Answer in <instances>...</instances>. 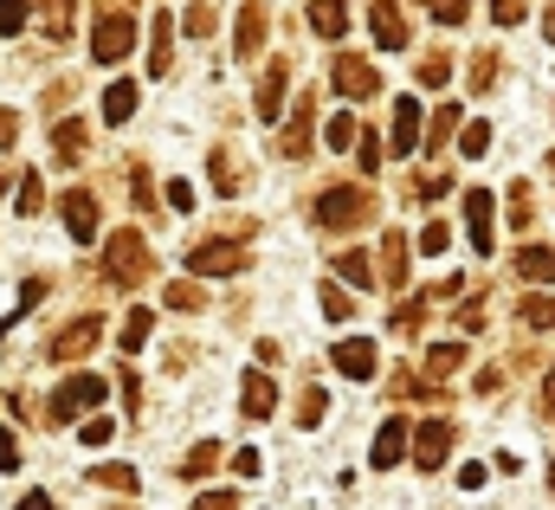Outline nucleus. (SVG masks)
<instances>
[{"label":"nucleus","mask_w":555,"mask_h":510,"mask_svg":"<svg viewBox=\"0 0 555 510\" xmlns=\"http://www.w3.org/2000/svg\"><path fill=\"white\" fill-rule=\"evenodd\" d=\"M382 284H395V291L408 284V240H401V233L382 240Z\"/></svg>","instance_id":"obj_21"},{"label":"nucleus","mask_w":555,"mask_h":510,"mask_svg":"<svg viewBox=\"0 0 555 510\" xmlns=\"http://www.w3.org/2000/svg\"><path fill=\"white\" fill-rule=\"evenodd\" d=\"M310 26H317V39H343L349 33V7L343 0H310Z\"/></svg>","instance_id":"obj_20"},{"label":"nucleus","mask_w":555,"mask_h":510,"mask_svg":"<svg viewBox=\"0 0 555 510\" xmlns=\"http://www.w3.org/2000/svg\"><path fill=\"white\" fill-rule=\"evenodd\" d=\"M517 271H524L530 284H555V253L550 246H524V253H517Z\"/></svg>","instance_id":"obj_24"},{"label":"nucleus","mask_w":555,"mask_h":510,"mask_svg":"<svg viewBox=\"0 0 555 510\" xmlns=\"http://www.w3.org/2000/svg\"><path fill=\"white\" fill-rule=\"evenodd\" d=\"M446 78H452V59L446 52H426L420 59V85H446Z\"/></svg>","instance_id":"obj_37"},{"label":"nucleus","mask_w":555,"mask_h":510,"mask_svg":"<svg viewBox=\"0 0 555 510\" xmlns=\"http://www.w3.org/2000/svg\"><path fill=\"white\" fill-rule=\"evenodd\" d=\"M323 400H330L323 387H304V394H297V420H304V426H323Z\"/></svg>","instance_id":"obj_34"},{"label":"nucleus","mask_w":555,"mask_h":510,"mask_svg":"<svg viewBox=\"0 0 555 510\" xmlns=\"http://www.w3.org/2000/svg\"><path fill=\"white\" fill-rule=\"evenodd\" d=\"M446 452H452V420H426V426L414 433V459L426 466V472H439Z\"/></svg>","instance_id":"obj_10"},{"label":"nucleus","mask_w":555,"mask_h":510,"mask_svg":"<svg viewBox=\"0 0 555 510\" xmlns=\"http://www.w3.org/2000/svg\"><path fill=\"white\" fill-rule=\"evenodd\" d=\"M39 297H46V278H26V284H20V310H33ZM20 310H13V317H20ZM13 317H7L0 330H13Z\"/></svg>","instance_id":"obj_44"},{"label":"nucleus","mask_w":555,"mask_h":510,"mask_svg":"<svg viewBox=\"0 0 555 510\" xmlns=\"http://www.w3.org/2000/svg\"><path fill=\"white\" fill-rule=\"evenodd\" d=\"M530 220H537V207H530V181H517V188H511V227L530 233Z\"/></svg>","instance_id":"obj_31"},{"label":"nucleus","mask_w":555,"mask_h":510,"mask_svg":"<svg viewBox=\"0 0 555 510\" xmlns=\"http://www.w3.org/2000/svg\"><path fill=\"white\" fill-rule=\"evenodd\" d=\"M491 78H498V59H491V52H478V59H472V85H478V91H485V85H491Z\"/></svg>","instance_id":"obj_49"},{"label":"nucleus","mask_w":555,"mask_h":510,"mask_svg":"<svg viewBox=\"0 0 555 510\" xmlns=\"http://www.w3.org/2000/svg\"><path fill=\"white\" fill-rule=\"evenodd\" d=\"M336 369H343L349 382H369V375H375V343H369V336H343V343H336Z\"/></svg>","instance_id":"obj_12"},{"label":"nucleus","mask_w":555,"mask_h":510,"mask_svg":"<svg viewBox=\"0 0 555 510\" xmlns=\"http://www.w3.org/2000/svg\"><path fill=\"white\" fill-rule=\"evenodd\" d=\"M446 246H452V227H446V220H426V227H420V253L439 258Z\"/></svg>","instance_id":"obj_33"},{"label":"nucleus","mask_w":555,"mask_h":510,"mask_svg":"<svg viewBox=\"0 0 555 510\" xmlns=\"http://www.w3.org/2000/svg\"><path fill=\"white\" fill-rule=\"evenodd\" d=\"M375 214V201L362 194V188H323V201H317V220L323 227H356V220H369Z\"/></svg>","instance_id":"obj_3"},{"label":"nucleus","mask_w":555,"mask_h":510,"mask_svg":"<svg viewBox=\"0 0 555 510\" xmlns=\"http://www.w3.org/2000/svg\"><path fill=\"white\" fill-rule=\"evenodd\" d=\"M310 117H317V104H310V98H297V111H291V124H284V155H291V162H304V155H310Z\"/></svg>","instance_id":"obj_17"},{"label":"nucleus","mask_w":555,"mask_h":510,"mask_svg":"<svg viewBox=\"0 0 555 510\" xmlns=\"http://www.w3.org/2000/svg\"><path fill=\"white\" fill-rule=\"evenodd\" d=\"M426 304H433V297H408V304L395 310V330H420V317H426Z\"/></svg>","instance_id":"obj_43"},{"label":"nucleus","mask_w":555,"mask_h":510,"mask_svg":"<svg viewBox=\"0 0 555 510\" xmlns=\"http://www.w3.org/2000/svg\"><path fill=\"white\" fill-rule=\"evenodd\" d=\"M459 136H465V142H459L465 155H485V149H491V124H465Z\"/></svg>","instance_id":"obj_42"},{"label":"nucleus","mask_w":555,"mask_h":510,"mask_svg":"<svg viewBox=\"0 0 555 510\" xmlns=\"http://www.w3.org/2000/svg\"><path fill=\"white\" fill-rule=\"evenodd\" d=\"M543 33H550V39H555V7H550V13H543Z\"/></svg>","instance_id":"obj_61"},{"label":"nucleus","mask_w":555,"mask_h":510,"mask_svg":"<svg viewBox=\"0 0 555 510\" xmlns=\"http://www.w3.org/2000/svg\"><path fill=\"white\" fill-rule=\"evenodd\" d=\"M111 433H117V426H111V420H104V413H91V420H85V446H104V439H111Z\"/></svg>","instance_id":"obj_51"},{"label":"nucleus","mask_w":555,"mask_h":510,"mask_svg":"<svg viewBox=\"0 0 555 510\" xmlns=\"http://www.w3.org/2000/svg\"><path fill=\"white\" fill-rule=\"evenodd\" d=\"M65 233H72V246H91L98 240V194H85V188L65 194Z\"/></svg>","instance_id":"obj_8"},{"label":"nucleus","mask_w":555,"mask_h":510,"mask_svg":"<svg viewBox=\"0 0 555 510\" xmlns=\"http://www.w3.org/2000/svg\"><path fill=\"white\" fill-rule=\"evenodd\" d=\"M240 400H246V413H253V420H266V413L278 407V387H272V375H266V369H253V375L240 382Z\"/></svg>","instance_id":"obj_18"},{"label":"nucleus","mask_w":555,"mask_h":510,"mask_svg":"<svg viewBox=\"0 0 555 510\" xmlns=\"http://www.w3.org/2000/svg\"><path fill=\"white\" fill-rule=\"evenodd\" d=\"M330 85H336L343 98H375V91H382L375 65H369V59H356V52H343V59L330 65Z\"/></svg>","instance_id":"obj_5"},{"label":"nucleus","mask_w":555,"mask_h":510,"mask_svg":"<svg viewBox=\"0 0 555 510\" xmlns=\"http://www.w3.org/2000/svg\"><path fill=\"white\" fill-rule=\"evenodd\" d=\"M465 233H472V246H478V253H491V233H498V201H491L485 188H472V194H465Z\"/></svg>","instance_id":"obj_9"},{"label":"nucleus","mask_w":555,"mask_h":510,"mask_svg":"<svg viewBox=\"0 0 555 510\" xmlns=\"http://www.w3.org/2000/svg\"><path fill=\"white\" fill-rule=\"evenodd\" d=\"M155 46H149V72L155 78H168L175 72V13H155V33H149Z\"/></svg>","instance_id":"obj_15"},{"label":"nucleus","mask_w":555,"mask_h":510,"mask_svg":"<svg viewBox=\"0 0 555 510\" xmlns=\"http://www.w3.org/2000/svg\"><path fill=\"white\" fill-rule=\"evenodd\" d=\"M284 85H291V65H284V59H278V65H266V85H259V104H253V111H259L266 124H278V104H284Z\"/></svg>","instance_id":"obj_19"},{"label":"nucleus","mask_w":555,"mask_h":510,"mask_svg":"<svg viewBox=\"0 0 555 510\" xmlns=\"http://www.w3.org/2000/svg\"><path fill=\"white\" fill-rule=\"evenodd\" d=\"M162 194H168V207H175V214H194V188H188V181H168Z\"/></svg>","instance_id":"obj_48"},{"label":"nucleus","mask_w":555,"mask_h":510,"mask_svg":"<svg viewBox=\"0 0 555 510\" xmlns=\"http://www.w3.org/2000/svg\"><path fill=\"white\" fill-rule=\"evenodd\" d=\"M207 175H214V188H240V162H233L227 149H214V155H207Z\"/></svg>","instance_id":"obj_30"},{"label":"nucleus","mask_w":555,"mask_h":510,"mask_svg":"<svg viewBox=\"0 0 555 510\" xmlns=\"http://www.w3.org/2000/svg\"><path fill=\"white\" fill-rule=\"evenodd\" d=\"M194 510H240V498H233V492H201Z\"/></svg>","instance_id":"obj_53"},{"label":"nucleus","mask_w":555,"mask_h":510,"mask_svg":"<svg viewBox=\"0 0 555 510\" xmlns=\"http://www.w3.org/2000/svg\"><path fill=\"white\" fill-rule=\"evenodd\" d=\"M446 188H452V175H420V181H414L420 201H433V194H446Z\"/></svg>","instance_id":"obj_54"},{"label":"nucleus","mask_w":555,"mask_h":510,"mask_svg":"<svg viewBox=\"0 0 555 510\" xmlns=\"http://www.w3.org/2000/svg\"><path fill=\"white\" fill-rule=\"evenodd\" d=\"M72 13H78V0H46V13H39L46 20V39H65L72 33Z\"/></svg>","instance_id":"obj_27"},{"label":"nucleus","mask_w":555,"mask_h":510,"mask_svg":"<svg viewBox=\"0 0 555 510\" xmlns=\"http://www.w3.org/2000/svg\"><path fill=\"white\" fill-rule=\"evenodd\" d=\"M130 46H137V20H130V13H117V7H111V13H98V33H91V59H98V65H117Z\"/></svg>","instance_id":"obj_2"},{"label":"nucleus","mask_w":555,"mask_h":510,"mask_svg":"<svg viewBox=\"0 0 555 510\" xmlns=\"http://www.w3.org/2000/svg\"><path fill=\"white\" fill-rule=\"evenodd\" d=\"M26 26V0H0V39H20Z\"/></svg>","instance_id":"obj_39"},{"label":"nucleus","mask_w":555,"mask_h":510,"mask_svg":"<svg viewBox=\"0 0 555 510\" xmlns=\"http://www.w3.org/2000/svg\"><path fill=\"white\" fill-rule=\"evenodd\" d=\"M524 323L530 330H555V297H530L524 304Z\"/></svg>","instance_id":"obj_36"},{"label":"nucleus","mask_w":555,"mask_h":510,"mask_svg":"<svg viewBox=\"0 0 555 510\" xmlns=\"http://www.w3.org/2000/svg\"><path fill=\"white\" fill-rule=\"evenodd\" d=\"M550 485H555V466H550Z\"/></svg>","instance_id":"obj_63"},{"label":"nucleus","mask_w":555,"mask_h":510,"mask_svg":"<svg viewBox=\"0 0 555 510\" xmlns=\"http://www.w3.org/2000/svg\"><path fill=\"white\" fill-rule=\"evenodd\" d=\"M52 155H59V162H78V155H85V124H78V117H59V124H52Z\"/></svg>","instance_id":"obj_22"},{"label":"nucleus","mask_w":555,"mask_h":510,"mask_svg":"<svg viewBox=\"0 0 555 510\" xmlns=\"http://www.w3.org/2000/svg\"><path fill=\"white\" fill-rule=\"evenodd\" d=\"M214 466H220V439H201V446L181 459V472H188V479H207Z\"/></svg>","instance_id":"obj_26"},{"label":"nucleus","mask_w":555,"mask_h":510,"mask_svg":"<svg viewBox=\"0 0 555 510\" xmlns=\"http://www.w3.org/2000/svg\"><path fill=\"white\" fill-rule=\"evenodd\" d=\"M240 265H246V253L227 246V240H194L188 246V271H201V278H233Z\"/></svg>","instance_id":"obj_4"},{"label":"nucleus","mask_w":555,"mask_h":510,"mask_svg":"<svg viewBox=\"0 0 555 510\" xmlns=\"http://www.w3.org/2000/svg\"><path fill=\"white\" fill-rule=\"evenodd\" d=\"M369 26H375V39H382L388 52H401V46H408V20H401V0H375Z\"/></svg>","instance_id":"obj_13"},{"label":"nucleus","mask_w":555,"mask_h":510,"mask_svg":"<svg viewBox=\"0 0 555 510\" xmlns=\"http://www.w3.org/2000/svg\"><path fill=\"white\" fill-rule=\"evenodd\" d=\"M356 142H362V168L375 175V168H382V155H388V149H382V136H356Z\"/></svg>","instance_id":"obj_50"},{"label":"nucleus","mask_w":555,"mask_h":510,"mask_svg":"<svg viewBox=\"0 0 555 510\" xmlns=\"http://www.w3.org/2000/svg\"><path fill=\"white\" fill-rule=\"evenodd\" d=\"M426 13H433L439 26H459V20L472 13V0H426Z\"/></svg>","instance_id":"obj_40"},{"label":"nucleus","mask_w":555,"mask_h":510,"mask_svg":"<svg viewBox=\"0 0 555 510\" xmlns=\"http://www.w3.org/2000/svg\"><path fill=\"white\" fill-rule=\"evenodd\" d=\"M452 129H459V104H439V111H433V129H426V142H446Z\"/></svg>","instance_id":"obj_41"},{"label":"nucleus","mask_w":555,"mask_h":510,"mask_svg":"<svg viewBox=\"0 0 555 510\" xmlns=\"http://www.w3.org/2000/svg\"><path fill=\"white\" fill-rule=\"evenodd\" d=\"M336 271H343L349 284H369V278H375V265H369V253H343V258H336Z\"/></svg>","instance_id":"obj_35"},{"label":"nucleus","mask_w":555,"mask_h":510,"mask_svg":"<svg viewBox=\"0 0 555 510\" xmlns=\"http://www.w3.org/2000/svg\"><path fill=\"white\" fill-rule=\"evenodd\" d=\"M459 362H465V349H459V343H433V349H426V375H433V382H439V375H452Z\"/></svg>","instance_id":"obj_25"},{"label":"nucleus","mask_w":555,"mask_h":510,"mask_svg":"<svg viewBox=\"0 0 555 510\" xmlns=\"http://www.w3.org/2000/svg\"><path fill=\"white\" fill-rule=\"evenodd\" d=\"M233 472L240 479H259V452H233Z\"/></svg>","instance_id":"obj_57"},{"label":"nucleus","mask_w":555,"mask_h":510,"mask_svg":"<svg viewBox=\"0 0 555 510\" xmlns=\"http://www.w3.org/2000/svg\"><path fill=\"white\" fill-rule=\"evenodd\" d=\"M13 510H52V498H46V492H26V498H20Z\"/></svg>","instance_id":"obj_59"},{"label":"nucleus","mask_w":555,"mask_h":510,"mask_svg":"<svg viewBox=\"0 0 555 510\" xmlns=\"http://www.w3.org/2000/svg\"><path fill=\"white\" fill-rule=\"evenodd\" d=\"M369 459H375L382 472H388V466H401V459H408V420H382V433H375V452H369Z\"/></svg>","instance_id":"obj_16"},{"label":"nucleus","mask_w":555,"mask_h":510,"mask_svg":"<svg viewBox=\"0 0 555 510\" xmlns=\"http://www.w3.org/2000/svg\"><path fill=\"white\" fill-rule=\"evenodd\" d=\"M0 472H20V433H0Z\"/></svg>","instance_id":"obj_52"},{"label":"nucleus","mask_w":555,"mask_h":510,"mask_svg":"<svg viewBox=\"0 0 555 510\" xmlns=\"http://www.w3.org/2000/svg\"><path fill=\"white\" fill-rule=\"evenodd\" d=\"M149 330H155V317L137 304V310L124 317V349H142V343H149Z\"/></svg>","instance_id":"obj_32"},{"label":"nucleus","mask_w":555,"mask_h":510,"mask_svg":"<svg viewBox=\"0 0 555 510\" xmlns=\"http://www.w3.org/2000/svg\"><path fill=\"white\" fill-rule=\"evenodd\" d=\"M91 479H98L104 492H124V498H130V492H137V485H142V479H137V466H98Z\"/></svg>","instance_id":"obj_28"},{"label":"nucleus","mask_w":555,"mask_h":510,"mask_svg":"<svg viewBox=\"0 0 555 510\" xmlns=\"http://www.w3.org/2000/svg\"><path fill=\"white\" fill-rule=\"evenodd\" d=\"M356 136H362V129H356V117H349V111H336V117H330V129H323V142H330V149H356Z\"/></svg>","instance_id":"obj_29"},{"label":"nucleus","mask_w":555,"mask_h":510,"mask_svg":"<svg viewBox=\"0 0 555 510\" xmlns=\"http://www.w3.org/2000/svg\"><path fill=\"white\" fill-rule=\"evenodd\" d=\"M130 117H137V85L117 78V85L104 91V124H130Z\"/></svg>","instance_id":"obj_23"},{"label":"nucleus","mask_w":555,"mask_h":510,"mask_svg":"<svg viewBox=\"0 0 555 510\" xmlns=\"http://www.w3.org/2000/svg\"><path fill=\"white\" fill-rule=\"evenodd\" d=\"M168 304H175V310H201L207 297H201V284H168Z\"/></svg>","instance_id":"obj_45"},{"label":"nucleus","mask_w":555,"mask_h":510,"mask_svg":"<svg viewBox=\"0 0 555 510\" xmlns=\"http://www.w3.org/2000/svg\"><path fill=\"white\" fill-rule=\"evenodd\" d=\"M104 271H111V284H142L149 278V240L142 233H117L111 246H104Z\"/></svg>","instance_id":"obj_1"},{"label":"nucleus","mask_w":555,"mask_h":510,"mask_svg":"<svg viewBox=\"0 0 555 510\" xmlns=\"http://www.w3.org/2000/svg\"><path fill=\"white\" fill-rule=\"evenodd\" d=\"M543 407L555 413V369H550V382H543Z\"/></svg>","instance_id":"obj_60"},{"label":"nucleus","mask_w":555,"mask_h":510,"mask_svg":"<svg viewBox=\"0 0 555 510\" xmlns=\"http://www.w3.org/2000/svg\"><path fill=\"white\" fill-rule=\"evenodd\" d=\"M459 323L465 330H485V304H459Z\"/></svg>","instance_id":"obj_56"},{"label":"nucleus","mask_w":555,"mask_h":510,"mask_svg":"<svg viewBox=\"0 0 555 510\" xmlns=\"http://www.w3.org/2000/svg\"><path fill=\"white\" fill-rule=\"evenodd\" d=\"M524 13H530V0H491V20H498V26H517Z\"/></svg>","instance_id":"obj_46"},{"label":"nucleus","mask_w":555,"mask_h":510,"mask_svg":"<svg viewBox=\"0 0 555 510\" xmlns=\"http://www.w3.org/2000/svg\"><path fill=\"white\" fill-rule=\"evenodd\" d=\"M104 400V382L98 375H72V382L52 394V420H72V413H91Z\"/></svg>","instance_id":"obj_7"},{"label":"nucleus","mask_w":555,"mask_h":510,"mask_svg":"<svg viewBox=\"0 0 555 510\" xmlns=\"http://www.w3.org/2000/svg\"><path fill=\"white\" fill-rule=\"evenodd\" d=\"M550 175H555V155H550Z\"/></svg>","instance_id":"obj_62"},{"label":"nucleus","mask_w":555,"mask_h":510,"mask_svg":"<svg viewBox=\"0 0 555 510\" xmlns=\"http://www.w3.org/2000/svg\"><path fill=\"white\" fill-rule=\"evenodd\" d=\"M104 336V317H78V323H65L59 336H52V362H78V356H91V343Z\"/></svg>","instance_id":"obj_6"},{"label":"nucleus","mask_w":555,"mask_h":510,"mask_svg":"<svg viewBox=\"0 0 555 510\" xmlns=\"http://www.w3.org/2000/svg\"><path fill=\"white\" fill-rule=\"evenodd\" d=\"M188 33H194V39H201V33H214V13H207V7H194V13H188Z\"/></svg>","instance_id":"obj_55"},{"label":"nucleus","mask_w":555,"mask_h":510,"mask_svg":"<svg viewBox=\"0 0 555 510\" xmlns=\"http://www.w3.org/2000/svg\"><path fill=\"white\" fill-rule=\"evenodd\" d=\"M349 310H356V297H349V291H336V284H323V317H330V323H343Z\"/></svg>","instance_id":"obj_38"},{"label":"nucleus","mask_w":555,"mask_h":510,"mask_svg":"<svg viewBox=\"0 0 555 510\" xmlns=\"http://www.w3.org/2000/svg\"><path fill=\"white\" fill-rule=\"evenodd\" d=\"M13 136H20V117H13V111H0V149H13Z\"/></svg>","instance_id":"obj_58"},{"label":"nucleus","mask_w":555,"mask_h":510,"mask_svg":"<svg viewBox=\"0 0 555 510\" xmlns=\"http://www.w3.org/2000/svg\"><path fill=\"white\" fill-rule=\"evenodd\" d=\"M259 46H266V7L253 0V7L240 13V26H233V52H240V59H259Z\"/></svg>","instance_id":"obj_14"},{"label":"nucleus","mask_w":555,"mask_h":510,"mask_svg":"<svg viewBox=\"0 0 555 510\" xmlns=\"http://www.w3.org/2000/svg\"><path fill=\"white\" fill-rule=\"evenodd\" d=\"M388 155H414L420 149V104L414 98H401L395 104V124H388V142H382Z\"/></svg>","instance_id":"obj_11"},{"label":"nucleus","mask_w":555,"mask_h":510,"mask_svg":"<svg viewBox=\"0 0 555 510\" xmlns=\"http://www.w3.org/2000/svg\"><path fill=\"white\" fill-rule=\"evenodd\" d=\"M39 201H46L39 194V175H20V214H39Z\"/></svg>","instance_id":"obj_47"}]
</instances>
